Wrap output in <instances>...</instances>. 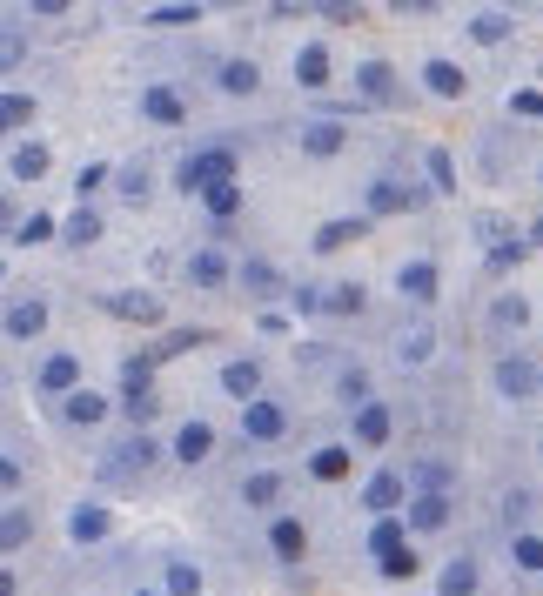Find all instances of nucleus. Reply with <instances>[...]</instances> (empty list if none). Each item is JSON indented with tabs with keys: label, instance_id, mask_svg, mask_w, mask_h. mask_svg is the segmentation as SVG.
I'll return each instance as SVG.
<instances>
[{
	"label": "nucleus",
	"instance_id": "6ab92c4d",
	"mask_svg": "<svg viewBox=\"0 0 543 596\" xmlns=\"http://www.w3.org/2000/svg\"><path fill=\"white\" fill-rule=\"evenodd\" d=\"M188 282H202V288H222V282H228V262L215 255V248H202V255H188Z\"/></svg>",
	"mask_w": 543,
	"mask_h": 596
},
{
	"label": "nucleus",
	"instance_id": "e433bc0d",
	"mask_svg": "<svg viewBox=\"0 0 543 596\" xmlns=\"http://www.w3.org/2000/svg\"><path fill=\"white\" fill-rule=\"evenodd\" d=\"M523 255H530V242H503V235H490V268H497V275H503V268H517Z\"/></svg>",
	"mask_w": 543,
	"mask_h": 596
},
{
	"label": "nucleus",
	"instance_id": "39448f33",
	"mask_svg": "<svg viewBox=\"0 0 543 596\" xmlns=\"http://www.w3.org/2000/svg\"><path fill=\"white\" fill-rule=\"evenodd\" d=\"M403 476H396V469H376V476H369V489H362V503H369V509H376V516H389V509H396V503H403Z\"/></svg>",
	"mask_w": 543,
	"mask_h": 596
},
{
	"label": "nucleus",
	"instance_id": "f3484780",
	"mask_svg": "<svg viewBox=\"0 0 543 596\" xmlns=\"http://www.w3.org/2000/svg\"><path fill=\"white\" fill-rule=\"evenodd\" d=\"M68 530H74V543H101V536H108V509H101V503H81Z\"/></svg>",
	"mask_w": 543,
	"mask_h": 596
},
{
	"label": "nucleus",
	"instance_id": "37998d69",
	"mask_svg": "<svg viewBox=\"0 0 543 596\" xmlns=\"http://www.w3.org/2000/svg\"><path fill=\"white\" fill-rule=\"evenodd\" d=\"M396 349H403V362H423V355H430V329H409Z\"/></svg>",
	"mask_w": 543,
	"mask_h": 596
},
{
	"label": "nucleus",
	"instance_id": "7ed1b4c3",
	"mask_svg": "<svg viewBox=\"0 0 543 596\" xmlns=\"http://www.w3.org/2000/svg\"><path fill=\"white\" fill-rule=\"evenodd\" d=\"M141 114H148L155 128H181V121H188V101H181L175 88H148L141 94Z\"/></svg>",
	"mask_w": 543,
	"mask_h": 596
},
{
	"label": "nucleus",
	"instance_id": "f257e3e1",
	"mask_svg": "<svg viewBox=\"0 0 543 596\" xmlns=\"http://www.w3.org/2000/svg\"><path fill=\"white\" fill-rule=\"evenodd\" d=\"M181 188L188 195H208V188H222V181H235V148H202V155L181 161Z\"/></svg>",
	"mask_w": 543,
	"mask_h": 596
},
{
	"label": "nucleus",
	"instance_id": "3c124183",
	"mask_svg": "<svg viewBox=\"0 0 543 596\" xmlns=\"http://www.w3.org/2000/svg\"><path fill=\"white\" fill-rule=\"evenodd\" d=\"M74 181H81V195H94V188L108 181V168H101V161H88V168H81V175H74Z\"/></svg>",
	"mask_w": 543,
	"mask_h": 596
},
{
	"label": "nucleus",
	"instance_id": "0eeeda50",
	"mask_svg": "<svg viewBox=\"0 0 543 596\" xmlns=\"http://www.w3.org/2000/svg\"><path fill=\"white\" fill-rule=\"evenodd\" d=\"M74 382H81V362H74V355H47V369H41L47 396H74Z\"/></svg>",
	"mask_w": 543,
	"mask_h": 596
},
{
	"label": "nucleus",
	"instance_id": "412c9836",
	"mask_svg": "<svg viewBox=\"0 0 543 596\" xmlns=\"http://www.w3.org/2000/svg\"><path fill=\"white\" fill-rule=\"evenodd\" d=\"M369 550H376V556H396V550H409V530L396 523V516H383V523L369 530Z\"/></svg>",
	"mask_w": 543,
	"mask_h": 596
},
{
	"label": "nucleus",
	"instance_id": "473e14b6",
	"mask_svg": "<svg viewBox=\"0 0 543 596\" xmlns=\"http://www.w3.org/2000/svg\"><path fill=\"white\" fill-rule=\"evenodd\" d=\"M369 208H376V215H389V208H409V188H396V181H369Z\"/></svg>",
	"mask_w": 543,
	"mask_h": 596
},
{
	"label": "nucleus",
	"instance_id": "6e6552de",
	"mask_svg": "<svg viewBox=\"0 0 543 596\" xmlns=\"http://www.w3.org/2000/svg\"><path fill=\"white\" fill-rule=\"evenodd\" d=\"M175 456L181 463H208V456H215V429H208V422H188L175 436Z\"/></svg>",
	"mask_w": 543,
	"mask_h": 596
},
{
	"label": "nucleus",
	"instance_id": "5701e85b",
	"mask_svg": "<svg viewBox=\"0 0 543 596\" xmlns=\"http://www.w3.org/2000/svg\"><path fill=\"white\" fill-rule=\"evenodd\" d=\"M101 416H108V396H88V389H74V396H68V422H81V429H94Z\"/></svg>",
	"mask_w": 543,
	"mask_h": 596
},
{
	"label": "nucleus",
	"instance_id": "a18cd8bd",
	"mask_svg": "<svg viewBox=\"0 0 543 596\" xmlns=\"http://www.w3.org/2000/svg\"><path fill=\"white\" fill-rule=\"evenodd\" d=\"M14 235H21V242H47V235H54V221H47V215H27Z\"/></svg>",
	"mask_w": 543,
	"mask_h": 596
},
{
	"label": "nucleus",
	"instance_id": "393cba45",
	"mask_svg": "<svg viewBox=\"0 0 543 596\" xmlns=\"http://www.w3.org/2000/svg\"><path fill=\"white\" fill-rule=\"evenodd\" d=\"M403 295H416V302H436V268H430V262H409V268H403Z\"/></svg>",
	"mask_w": 543,
	"mask_h": 596
},
{
	"label": "nucleus",
	"instance_id": "a878e982",
	"mask_svg": "<svg viewBox=\"0 0 543 596\" xmlns=\"http://www.w3.org/2000/svg\"><path fill=\"white\" fill-rule=\"evenodd\" d=\"M27 536H34V516H27V509H7V516H0V550H21Z\"/></svg>",
	"mask_w": 543,
	"mask_h": 596
},
{
	"label": "nucleus",
	"instance_id": "a19ab883",
	"mask_svg": "<svg viewBox=\"0 0 543 596\" xmlns=\"http://www.w3.org/2000/svg\"><path fill=\"white\" fill-rule=\"evenodd\" d=\"M430 181H436V188H456V161H450V148H430Z\"/></svg>",
	"mask_w": 543,
	"mask_h": 596
},
{
	"label": "nucleus",
	"instance_id": "4be33fe9",
	"mask_svg": "<svg viewBox=\"0 0 543 596\" xmlns=\"http://www.w3.org/2000/svg\"><path fill=\"white\" fill-rule=\"evenodd\" d=\"M275 496H282V476H275V469H262V476L242 483V503H249V509H269Z\"/></svg>",
	"mask_w": 543,
	"mask_h": 596
},
{
	"label": "nucleus",
	"instance_id": "c03bdc74",
	"mask_svg": "<svg viewBox=\"0 0 543 596\" xmlns=\"http://www.w3.org/2000/svg\"><path fill=\"white\" fill-rule=\"evenodd\" d=\"M242 282H249L255 295H269V288H275V268H269V262H249V268H242Z\"/></svg>",
	"mask_w": 543,
	"mask_h": 596
},
{
	"label": "nucleus",
	"instance_id": "603ef678",
	"mask_svg": "<svg viewBox=\"0 0 543 596\" xmlns=\"http://www.w3.org/2000/svg\"><path fill=\"white\" fill-rule=\"evenodd\" d=\"M342 396H349V402H369V376H362V369H356V376H342Z\"/></svg>",
	"mask_w": 543,
	"mask_h": 596
},
{
	"label": "nucleus",
	"instance_id": "ea45409f",
	"mask_svg": "<svg viewBox=\"0 0 543 596\" xmlns=\"http://www.w3.org/2000/svg\"><path fill=\"white\" fill-rule=\"evenodd\" d=\"M322 309H336V315H362V288H329V295H322Z\"/></svg>",
	"mask_w": 543,
	"mask_h": 596
},
{
	"label": "nucleus",
	"instance_id": "f8f14e48",
	"mask_svg": "<svg viewBox=\"0 0 543 596\" xmlns=\"http://www.w3.org/2000/svg\"><path fill=\"white\" fill-rule=\"evenodd\" d=\"M47 329V302H14V309H7V335H14V342H27V335H41Z\"/></svg>",
	"mask_w": 543,
	"mask_h": 596
},
{
	"label": "nucleus",
	"instance_id": "8fccbe9b",
	"mask_svg": "<svg viewBox=\"0 0 543 596\" xmlns=\"http://www.w3.org/2000/svg\"><path fill=\"white\" fill-rule=\"evenodd\" d=\"M121 195H128V201H148V175H141V168H128V175H121Z\"/></svg>",
	"mask_w": 543,
	"mask_h": 596
},
{
	"label": "nucleus",
	"instance_id": "aec40b11",
	"mask_svg": "<svg viewBox=\"0 0 543 596\" xmlns=\"http://www.w3.org/2000/svg\"><path fill=\"white\" fill-rule=\"evenodd\" d=\"M114 315H128V322H161V302L155 295H108Z\"/></svg>",
	"mask_w": 543,
	"mask_h": 596
},
{
	"label": "nucleus",
	"instance_id": "ddd939ff",
	"mask_svg": "<svg viewBox=\"0 0 543 596\" xmlns=\"http://www.w3.org/2000/svg\"><path fill=\"white\" fill-rule=\"evenodd\" d=\"M295 81H302V88H322V81H329V47L322 41H309L295 54Z\"/></svg>",
	"mask_w": 543,
	"mask_h": 596
},
{
	"label": "nucleus",
	"instance_id": "20e7f679",
	"mask_svg": "<svg viewBox=\"0 0 543 596\" xmlns=\"http://www.w3.org/2000/svg\"><path fill=\"white\" fill-rule=\"evenodd\" d=\"M148 463H155V442L135 436V442H121L108 463H101V476H135V469H148Z\"/></svg>",
	"mask_w": 543,
	"mask_h": 596
},
{
	"label": "nucleus",
	"instance_id": "423d86ee",
	"mask_svg": "<svg viewBox=\"0 0 543 596\" xmlns=\"http://www.w3.org/2000/svg\"><path fill=\"white\" fill-rule=\"evenodd\" d=\"M356 442H362V449H383V442H389V409H383V402H362V409H356Z\"/></svg>",
	"mask_w": 543,
	"mask_h": 596
},
{
	"label": "nucleus",
	"instance_id": "cd10ccee",
	"mask_svg": "<svg viewBox=\"0 0 543 596\" xmlns=\"http://www.w3.org/2000/svg\"><path fill=\"white\" fill-rule=\"evenodd\" d=\"M356 235H369V221H322V235H316V248H342V242H356Z\"/></svg>",
	"mask_w": 543,
	"mask_h": 596
},
{
	"label": "nucleus",
	"instance_id": "9b49d317",
	"mask_svg": "<svg viewBox=\"0 0 543 596\" xmlns=\"http://www.w3.org/2000/svg\"><path fill=\"white\" fill-rule=\"evenodd\" d=\"M423 81H430V94H443V101H463V88H470L456 61H430V67H423Z\"/></svg>",
	"mask_w": 543,
	"mask_h": 596
},
{
	"label": "nucleus",
	"instance_id": "a211bd4d",
	"mask_svg": "<svg viewBox=\"0 0 543 596\" xmlns=\"http://www.w3.org/2000/svg\"><path fill=\"white\" fill-rule=\"evenodd\" d=\"M222 389H228V396H242V402H255L262 369H255V362H228V369H222Z\"/></svg>",
	"mask_w": 543,
	"mask_h": 596
},
{
	"label": "nucleus",
	"instance_id": "49530a36",
	"mask_svg": "<svg viewBox=\"0 0 543 596\" xmlns=\"http://www.w3.org/2000/svg\"><path fill=\"white\" fill-rule=\"evenodd\" d=\"M195 342H202V329H175V335H168V342H161L155 355H181V349H195Z\"/></svg>",
	"mask_w": 543,
	"mask_h": 596
},
{
	"label": "nucleus",
	"instance_id": "09e8293b",
	"mask_svg": "<svg viewBox=\"0 0 543 596\" xmlns=\"http://www.w3.org/2000/svg\"><path fill=\"white\" fill-rule=\"evenodd\" d=\"M510 114H543V94L537 88H517V94H510Z\"/></svg>",
	"mask_w": 543,
	"mask_h": 596
},
{
	"label": "nucleus",
	"instance_id": "13d9d810",
	"mask_svg": "<svg viewBox=\"0 0 543 596\" xmlns=\"http://www.w3.org/2000/svg\"><path fill=\"white\" fill-rule=\"evenodd\" d=\"M141 596H148V590H141Z\"/></svg>",
	"mask_w": 543,
	"mask_h": 596
},
{
	"label": "nucleus",
	"instance_id": "4468645a",
	"mask_svg": "<svg viewBox=\"0 0 543 596\" xmlns=\"http://www.w3.org/2000/svg\"><path fill=\"white\" fill-rule=\"evenodd\" d=\"M356 81H362V94H369V101H396V74H389V61H362Z\"/></svg>",
	"mask_w": 543,
	"mask_h": 596
},
{
	"label": "nucleus",
	"instance_id": "c756f323",
	"mask_svg": "<svg viewBox=\"0 0 543 596\" xmlns=\"http://www.w3.org/2000/svg\"><path fill=\"white\" fill-rule=\"evenodd\" d=\"M309 469H316L322 483H342V476H349V449H316V456H309Z\"/></svg>",
	"mask_w": 543,
	"mask_h": 596
},
{
	"label": "nucleus",
	"instance_id": "4d7b16f0",
	"mask_svg": "<svg viewBox=\"0 0 543 596\" xmlns=\"http://www.w3.org/2000/svg\"><path fill=\"white\" fill-rule=\"evenodd\" d=\"M537 242H543V221H537Z\"/></svg>",
	"mask_w": 543,
	"mask_h": 596
},
{
	"label": "nucleus",
	"instance_id": "1a4fd4ad",
	"mask_svg": "<svg viewBox=\"0 0 543 596\" xmlns=\"http://www.w3.org/2000/svg\"><path fill=\"white\" fill-rule=\"evenodd\" d=\"M497 389L503 396H530V389H537V369H530L523 355H503L497 362Z\"/></svg>",
	"mask_w": 543,
	"mask_h": 596
},
{
	"label": "nucleus",
	"instance_id": "5fc2aeb1",
	"mask_svg": "<svg viewBox=\"0 0 543 596\" xmlns=\"http://www.w3.org/2000/svg\"><path fill=\"white\" fill-rule=\"evenodd\" d=\"M503 516H510V530H517L523 516H530V496H523V489H517V496H510V503H503Z\"/></svg>",
	"mask_w": 543,
	"mask_h": 596
},
{
	"label": "nucleus",
	"instance_id": "79ce46f5",
	"mask_svg": "<svg viewBox=\"0 0 543 596\" xmlns=\"http://www.w3.org/2000/svg\"><path fill=\"white\" fill-rule=\"evenodd\" d=\"M517 563L523 570H543V536H530V530L517 536Z\"/></svg>",
	"mask_w": 543,
	"mask_h": 596
},
{
	"label": "nucleus",
	"instance_id": "bb28decb",
	"mask_svg": "<svg viewBox=\"0 0 543 596\" xmlns=\"http://www.w3.org/2000/svg\"><path fill=\"white\" fill-rule=\"evenodd\" d=\"M436 590H443V596H470V590H476V563H470V556H456L450 570H443V583H436Z\"/></svg>",
	"mask_w": 543,
	"mask_h": 596
},
{
	"label": "nucleus",
	"instance_id": "72a5a7b5",
	"mask_svg": "<svg viewBox=\"0 0 543 596\" xmlns=\"http://www.w3.org/2000/svg\"><path fill=\"white\" fill-rule=\"evenodd\" d=\"M222 88H228V94H255V88H262V74H255L249 61H228V67H222Z\"/></svg>",
	"mask_w": 543,
	"mask_h": 596
},
{
	"label": "nucleus",
	"instance_id": "de8ad7c7",
	"mask_svg": "<svg viewBox=\"0 0 543 596\" xmlns=\"http://www.w3.org/2000/svg\"><path fill=\"white\" fill-rule=\"evenodd\" d=\"M383 576H416V550H396V556H383Z\"/></svg>",
	"mask_w": 543,
	"mask_h": 596
},
{
	"label": "nucleus",
	"instance_id": "f03ea898",
	"mask_svg": "<svg viewBox=\"0 0 543 596\" xmlns=\"http://www.w3.org/2000/svg\"><path fill=\"white\" fill-rule=\"evenodd\" d=\"M282 429H289V416H282V409H275V402H242V436H255V442H275L282 436Z\"/></svg>",
	"mask_w": 543,
	"mask_h": 596
},
{
	"label": "nucleus",
	"instance_id": "2eb2a0df",
	"mask_svg": "<svg viewBox=\"0 0 543 596\" xmlns=\"http://www.w3.org/2000/svg\"><path fill=\"white\" fill-rule=\"evenodd\" d=\"M269 550H275V556H289V563H295V556L309 550V530H302L295 516H282V523H275V530H269Z\"/></svg>",
	"mask_w": 543,
	"mask_h": 596
},
{
	"label": "nucleus",
	"instance_id": "c9c22d12",
	"mask_svg": "<svg viewBox=\"0 0 543 596\" xmlns=\"http://www.w3.org/2000/svg\"><path fill=\"white\" fill-rule=\"evenodd\" d=\"M61 235H68L74 248H88L94 235H101V215H94V208H81V215H68V228H61Z\"/></svg>",
	"mask_w": 543,
	"mask_h": 596
},
{
	"label": "nucleus",
	"instance_id": "4c0bfd02",
	"mask_svg": "<svg viewBox=\"0 0 543 596\" xmlns=\"http://www.w3.org/2000/svg\"><path fill=\"white\" fill-rule=\"evenodd\" d=\"M235 208H242V188H235V181H222V188H208V215H215V221H228Z\"/></svg>",
	"mask_w": 543,
	"mask_h": 596
},
{
	"label": "nucleus",
	"instance_id": "2f4dec72",
	"mask_svg": "<svg viewBox=\"0 0 543 596\" xmlns=\"http://www.w3.org/2000/svg\"><path fill=\"white\" fill-rule=\"evenodd\" d=\"M148 21H155V27H188V21H202V7H188V0H168V7H148Z\"/></svg>",
	"mask_w": 543,
	"mask_h": 596
},
{
	"label": "nucleus",
	"instance_id": "6e6d98bb",
	"mask_svg": "<svg viewBox=\"0 0 543 596\" xmlns=\"http://www.w3.org/2000/svg\"><path fill=\"white\" fill-rule=\"evenodd\" d=\"M0 596H14V576H7V570H0Z\"/></svg>",
	"mask_w": 543,
	"mask_h": 596
},
{
	"label": "nucleus",
	"instance_id": "864d4df0",
	"mask_svg": "<svg viewBox=\"0 0 543 596\" xmlns=\"http://www.w3.org/2000/svg\"><path fill=\"white\" fill-rule=\"evenodd\" d=\"M14 489H21V463H7V456H0V496H14Z\"/></svg>",
	"mask_w": 543,
	"mask_h": 596
},
{
	"label": "nucleus",
	"instance_id": "f704fd0d",
	"mask_svg": "<svg viewBox=\"0 0 543 596\" xmlns=\"http://www.w3.org/2000/svg\"><path fill=\"white\" fill-rule=\"evenodd\" d=\"M168 596H202V570L195 563H168Z\"/></svg>",
	"mask_w": 543,
	"mask_h": 596
},
{
	"label": "nucleus",
	"instance_id": "7c9ffc66",
	"mask_svg": "<svg viewBox=\"0 0 543 596\" xmlns=\"http://www.w3.org/2000/svg\"><path fill=\"white\" fill-rule=\"evenodd\" d=\"M47 175V148L41 141H27L21 155H14V181H41Z\"/></svg>",
	"mask_w": 543,
	"mask_h": 596
},
{
	"label": "nucleus",
	"instance_id": "c85d7f7f",
	"mask_svg": "<svg viewBox=\"0 0 543 596\" xmlns=\"http://www.w3.org/2000/svg\"><path fill=\"white\" fill-rule=\"evenodd\" d=\"M510 27H517L510 14H476V21H470V34H476L483 47H497V41H510Z\"/></svg>",
	"mask_w": 543,
	"mask_h": 596
},
{
	"label": "nucleus",
	"instance_id": "9d476101",
	"mask_svg": "<svg viewBox=\"0 0 543 596\" xmlns=\"http://www.w3.org/2000/svg\"><path fill=\"white\" fill-rule=\"evenodd\" d=\"M443 523H450V496H416L403 530H443Z\"/></svg>",
	"mask_w": 543,
	"mask_h": 596
},
{
	"label": "nucleus",
	"instance_id": "58836bf2",
	"mask_svg": "<svg viewBox=\"0 0 543 596\" xmlns=\"http://www.w3.org/2000/svg\"><path fill=\"white\" fill-rule=\"evenodd\" d=\"M27 114H34V101H27V94H0V134H7V128H21Z\"/></svg>",
	"mask_w": 543,
	"mask_h": 596
},
{
	"label": "nucleus",
	"instance_id": "b1692460",
	"mask_svg": "<svg viewBox=\"0 0 543 596\" xmlns=\"http://www.w3.org/2000/svg\"><path fill=\"white\" fill-rule=\"evenodd\" d=\"M490 322H497V329H523V322H530V302H523V295H497V302H490Z\"/></svg>",
	"mask_w": 543,
	"mask_h": 596
},
{
	"label": "nucleus",
	"instance_id": "dca6fc26",
	"mask_svg": "<svg viewBox=\"0 0 543 596\" xmlns=\"http://www.w3.org/2000/svg\"><path fill=\"white\" fill-rule=\"evenodd\" d=\"M342 148V121H309L302 128V155H336Z\"/></svg>",
	"mask_w": 543,
	"mask_h": 596
}]
</instances>
